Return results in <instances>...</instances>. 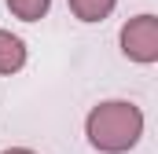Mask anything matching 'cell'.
Listing matches in <instances>:
<instances>
[{"instance_id":"1","label":"cell","mask_w":158,"mask_h":154,"mask_svg":"<svg viewBox=\"0 0 158 154\" xmlns=\"http://www.w3.org/2000/svg\"><path fill=\"white\" fill-rule=\"evenodd\" d=\"M85 136L99 154H129L143 140V110L129 99L96 103L85 117Z\"/></svg>"},{"instance_id":"2","label":"cell","mask_w":158,"mask_h":154,"mask_svg":"<svg viewBox=\"0 0 158 154\" xmlns=\"http://www.w3.org/2000/svg\"><path fill=\"white\" fill-rule=\"evenodd\" d=\"M118 40H121V55H125L129 63H140V66L158 63V18L151 11L132 15V18L121 26Z\"/></svg>"},{"instance_id":"3","label":"cell","mask_w":158,"mask_h":154,"mask_svg":"<svg viewBox=\"0 0 158 154\" xmlns=\"http://www.w3.org/2000/svg\"><path fill=\"white\" fill-rule=\"evenodd\" d=\"M26 66V40L11 30H0V77H11Z\"/></svg>"},{"instance_id":"4","label":"cell","mask_w":158,"mask_h":154,"mask_svg":"<svg viewBox=\"0 0 158 154\" xmlns=\"http://www.w3.org/2000/svg\"><path fill=\"white\" fill-rule=\"evenodd\" d=\"M66 4H70V15L81 22H103L118 7V0H66Z\"/></svg>"},{"instance_id":"5","label":"cell","mask_w":158,"mask_h":154,"mask_svg":"<svg viewBox=\"0 0 158 154\" xmlns=\"http://www.w3.org/2000/svg\"><path fill=\"white\" fill-rule=\"evenodd\" d=\"M4 4L19 22H40L52 11V0H4Z\"/></svg>"},{"instance_id":"6","label":"cell","mask_w":158,"mask_h":154,"mask_svg":"<svg viewBox=\"0 0 158 154\" xmlns=\"http://www.w3.org/2000/svg\"><path fill=\"white\" fill-rule=\"evenodd\" d=\"M0 154H37V151H30V147H7V151H0Z\"/></svg>"}]
</instances>
